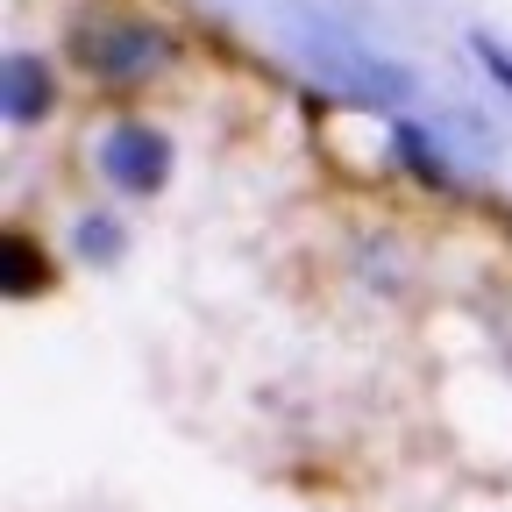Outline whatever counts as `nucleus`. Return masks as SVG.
Here are the masks:
<instances>
[{"label":"nucleus","instance_id":"nucleus-1","mask_svg":"<svg viewBox=\"0 0 512 512\" xmlns=\"http://www.w3.org/2000/svg\"><path fill=\"white\" fill-rule=\"evenodd\" d=\"M72 57L100 86H143L178 57V36L143 15H86V22H72Z\"/></svg>","mask_w":512,"mask_h":512},{"label":"nucleus","instance_id":"nucleus-7","mask_svg":"<svg viewBox=\"0 0 512 512\" xmlns=\"http://www.w3.org/2000/svg\"><path fill=\"white\" fill-rule=\"evenodd\" d=\"M72 249L86 256V264H114V256H121L128 242H121V228H114L107 214H79V228H72Z\"/></svg>","mask_w":512,"mask_h":512},{"label":"nucleus","instance_id":"nucleus-3","mask_svg":"<svg viewBox=\"0 0 512 512\" xmlns=\"http://www.w3.org/2000/svg\"><path fill=\"white\" fill-rule=\"evenodd\" d=\"M100 178L114 192H157L171 178V136L150 121H114L100 136Z\"/></svg>","mask_w":512,"mask_h":512},{"label":"nucleus","instance_id":"nucleus-8","mask_svg":"<svg viewBox=\"0 0 512 512\" xmlns=\"http://www.w3.org/2000/svg\"><path fill=\"white\" fill-rule=\"evenodd\" d=\"M470 50H477V64H484V72L512 93V50L505 43H491V29H470Z\"/></svg>","mask_w":512,"mask_h":512},{"label":"nucleus","instance_id":"nucleus-2","mask_svg":"<svg viewBox=\"0 0 512 512\" xmlns=\"http://www.w3.org/2000/svg\"><path fill=\"white\" fill-rule=\"evenodd\" d=\"M299 50H306V64L320 79L356 93V100H377V107H406L413 100V72H399L392 57H377L370 43H356L335 22H299Z\"/></svg>","mask_w":512,"mask_h":512},{"label":"nucleus","instance_id":"nucleus-4","mask_svg":"<svg viewBox=\"0 0 512 512\" xmlns=\"http://www.w3.org/2000/svg\"><path fill=\"white\" fill-rule=\"evenodd\" d=\"M0 79H8V93H0V107H8V128H36V121L50 114V64H43V57L8 50Z\"/></svg>","mask_w":512,"mask_h":512},{"label":"nucleus","instance_id":"nucleus-6","mask_svg":"<svg viewBox=\"0 0 512 512\" xmlns=\"http://www.w3.org/2000/svg\"><path fill=\"white\" fill-rule=\"evenodd\" d=\"M43 285H50L43 249H36L22 228H8V235H0V292H8V299H36Z\"/></svg>","mask_w":512,"mask_h":512},{"label":"nucleus","instance_id":"nucleus-5","mask_svg":"<svg viewBox=\"0 0 512 512\" xmlns=\"http://www.w3.org/2000/svg\"><path fill=\"white\" fill-rule=\"evenodd\" d=\"M392 157L413 171V185H427V192H456V164L434 150V136H427L420 121H392Z\"/></svg>","mask_w":512,"mask_h":512}]
</instances>
